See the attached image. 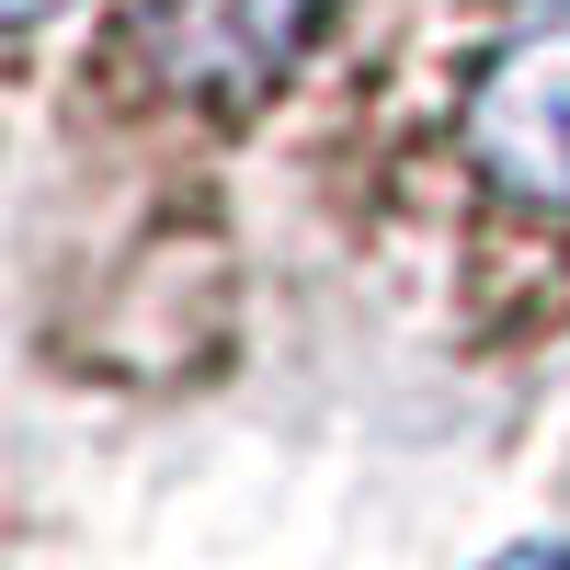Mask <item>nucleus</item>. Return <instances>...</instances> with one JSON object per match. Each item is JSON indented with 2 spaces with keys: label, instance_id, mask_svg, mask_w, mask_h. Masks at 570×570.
I'll list each match as a JSON object with an SVG mask.
<instances>
[{
  "label": "nucleus",
  "instance_id": "nucleus-1",
  "mask_svg": "<svg viewBox=\"0 0 570 570\" xmlns=\"http://www.w3.org/2000/svg\"><path fill=\"white\" fill-rule=\"evenodd\" d=\"M468 149L502 195L525 206H570V23L513 35L468 91Z\"/></svg>",
  "mask_w": 570,
  "mask_h": 570
},
{
  "label": "nucleus",
  "instance_id": "nucleus-2",
  "mask_svg": "<svg viewBox=\"0 0 570 570\" xmlns=\"http://www.w3.org/2000/svg\"><path fill=\"white\" fill-rule=\"evenodd\" d=\"M149 35H160L171 80H195V91H217V104H240V91H263L285 58H297L308 0H160Z\"/></svg>",
  "mask_w": 570,
  "mask_h": 570
},
{
  "label": "nucleus",
  "instance_id": "nucleus-3",
  "mask_svg": "<svg viewBox=\"0 0 570 570\" xmlns=\"http://www.w3.org/2000/svg\"><path fill=\"white\" fill-rule=\"evenodd\" d=\"M480 570H570V537H525V548H502V559H480Z\"/></svg>",
  "mask_w": 570,
  "mask_h": 570
},
{
  "label": "nucleus",
  "instance_id": "nucleus-4",
  "mask_svg": "<svg viewBox=\"0 0 570 570\" xmlns=\"http://www.w3.org/2000/svg\"><path fill=\"white\" fill-rule=\"evenodd\" d=\"M0 12H12V23H46V12H58V0H0Z\"/></svg>",
  "mask_w": 570,
  "mask_h": 570
}]
</instances>
